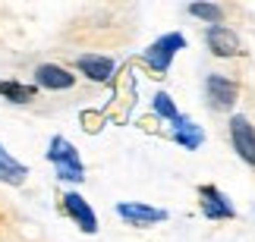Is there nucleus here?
Listing matches in <instances>:
<instances>
[{"label":"nucleus","instance_id":"obj_1","mask_svg":"<svg viewBox=\"0 0 255 242\" xmlns=\"http://www.w3.org/2000/svg\"><path fill=\"white\" fill-rule=\"evenodd\" d=\"M47 161L57 167V179H63V182H82L85 179V167H82L79 151L63 135H54L47 142Z\"/></svg>","mask_w":255,"mask_h":242},{"label":"nucleus","instance_id":"obj_2","mask_svg":"<svg viewBox=\"0 0 255 242\" xmlns=\"http://www.w3.org/2000/svg\"><path fill=\"white\" fill-rule=\"evenodd\" d=\"M180 51H186V38L180 32H167V35H161L158 41H151L142 51V63L148 66L154 76H164L173 66V60H176Z\"/></svg>","mask_w":255,"mask_h":242},{"label":"nucleus","instance_id":"obj_3","mask_svg":"<svg viewBox=\"0 0 255 242\" xmlns=\"http://www.w3.org/2000/svg\"><path fill=\"white\" fill-rule=\"evenodd\" d=\"M195 198H199V211L208 220H237V205L230 201V195L224 189H218L214 182H202L195 186Z\"/></svg>","mask_w":255,"mask_h":242},{"label":"nucleus","instance_id":"obj_4","mask_svg":"<svg viewBox=\"0 0 255 242\" xmlns=\"http://www.w3.org/2000/svg\"><path fill=\"white\" fill-rule=\"evenodd\" d=\"M205 101H208V110L214 113H230L240 101V82L221 73H211L205 79Z\"/></svg>","mask_w":255,"mask_h":242},{"label":"nucleus","instance_id":"obj_5","mask_svg":"<svg viewBox=\"0 0 255 242\" xmlns=\"http://www.w3.org/2000/svg\"><path fill=\"white\" fill-rule=\"evenodd\" d=\"M60 214L70 217L82 233H88V236L98 233V214L92 211V205H88L79 192H63L60 195Z\"/></svg>","mask_w":255,"mask_h":242},{"label":"nucleus","instance_id":"obj_6","mask_svg":"<svg viewBox=\"0 0 255 242\" xmlns=\"http://www.w3.org/2000/svg\"><path fill=\"white\" fill-rule=\"evenodd\" d=\"M227 132H230V145H233V151L240 154V161L255 167V126L249 123V117L233 113Z\"/></svg>","mask_w":255,"mask_h":242},{"label":"nucleus","instance_id":"obj_7","mask_svg":"<svg viewBox=\"0 0 255 242\" xmlns=\"http://www.w3.org/2000/svg\"><path fill=\"white\" fill-rule=\"evenodd\" d=\"M205 44L214 57L230 60V57H243V38L233 32L230 25H208L205 28Z\"/></svg>","mask_w":255,"mask_h":242},{"label":"nucleus","instance_id":"obj_8","mask_svg":"<svg viewBox=\"0 0 255 242\" xmlns=\"http://www.w3.org/2000/svg\"><path fill=\"white\" fill-rule=\"evenodd\" d=\"M35 88H47V91H66L76 85V76L70 66H60V63H38L35 73Z\"/></svg>","mask_w":255,"mask_h":242},{"label":"nucleus","instance_id":"obj_9","mask_svg":"<svg viewBox=\"0 0 255 242\" xmlns=\"http://www.w3.org/2000/svg\"><path fill=\"white\" fill-rule=\"evenodd\" d=\"M73 66L88 82H111L117 73V60L104 54H79V57H73Z\"/></svg>","mask_w":255,"mask_h":242},{"label":"nucleus","instance_id":"obj_10","mask_svg":"<svg viewBox=\"0 0 255 242\" xmlns=\"http://www.w3.org/2000/svg\"><path fill=\"white\" fill-rule=\"evenodd\" d=\"M117 217L126 220L129 227H154V224H164V220H167V211L142 205V201H120V205H117Z\"/></svg>","mask_w":255,"mask_h":242},{"label":"nucleus","instance_id":"obj_11","mask_svg":"<svg viewBox=\"0 0 255 242\" xmlns=\"http://www.w3.org/2000/svg\"><path fill=\"white\" fill-rule=\"evenodd\" d=\"M170 139L176 142V145H183L186 151H199L202 145H205V129L199 123H192L189 117H176L173 123H170Z\"/></svg>","mask_w":255,"mask_h":242},{"label":"nucleus","instance_id":"obj_12","mask_svg":"<svg viewBox=\"0 0 255 242\" xmlns=\"http://www.w3.org/2000/svg\"><path fill=\"white\" fill-rule=\"evenodd\" d=\"M25 179H28V167L19 163L13 154L0 145V182H6V186H25Z\"/></svg>","mask_w":255,"mask_h":242},{"label":"nucleus","instance_id":"obj_13","mask_svg":"<svg viewBox=\"0 0 255 242\" xmlns=\"http://www.w3.org/2000/svg\"><path fill=\"white\" fill-rule=\"evenodd\" d=\"M0 98L9 104H32L38 98V88L25 82H16V79H0Z\"/></svg>","mask_w":255,"mask_h":242},{"label":"nucleus","instance_id":"obj_14","mask_svg":"<svg viewBox=\"0 0 255 242\" xmlns=\"http://www.w3.org/2000/svg\"><path fill=\"white\" fill-rule=\"evenodd\" d=\"M186 13H189L192 19L208 22V25H227V22H224V19H227V9H224L221 3H189Z\"/></svg>","mask_w":255,"mask_h":242},{"label":"nucleus","instance_id":"obj_15","mask_svg":"<svg viewBox=\"0 0 255 242\" xmlns=\"http://www.w3.org/2000/svg\"><path fill=\"white\" fill-rule=\"evenodd\" d=\"M151 110L158 113L161 120H167V123H173L176 117H180V110H176V104H173V98H170L167 91H158L151 98Z\"/></svg>","mask_w":255,"mask_h":242}]
</instances>
